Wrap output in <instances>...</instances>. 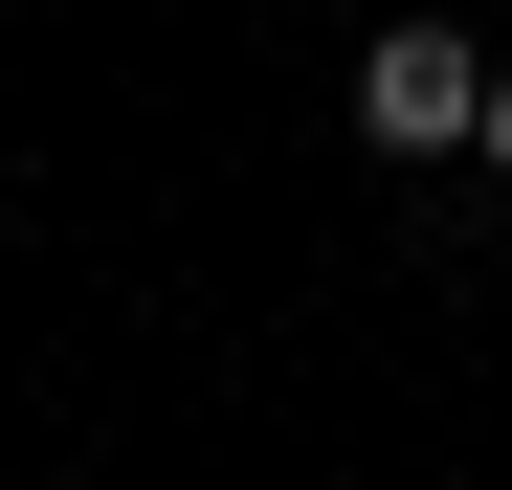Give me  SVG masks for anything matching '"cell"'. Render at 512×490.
<instances>
[{"instance_id": "1", "label": "cell", "mask_w": 512, "mask_h": 490, "mask_svg": "<svg viewBox=\"0 0 512 490\" xmlns=\"http://www.w3.org/2000/svg\"><path fill=\"white\" fill-rule=\"evenodd\" d=\"M357 134H379V156H468V134H490V45H468V23H379V45H357Z\"/></svg>"}, {"instance_id": "2", "label": "cell", "mask_w": 512, "mask_h": 490, "mask_svg": "<svg viewBox=\"0 0 512 490\" xmlns=\"http://www.w3.org/2000/svg\"><path fill=\"white\" fill-rule=\"evenodd\" d=\"M468 179H512V67H490V134H468Z\"/></svg>"}]
</instances>
